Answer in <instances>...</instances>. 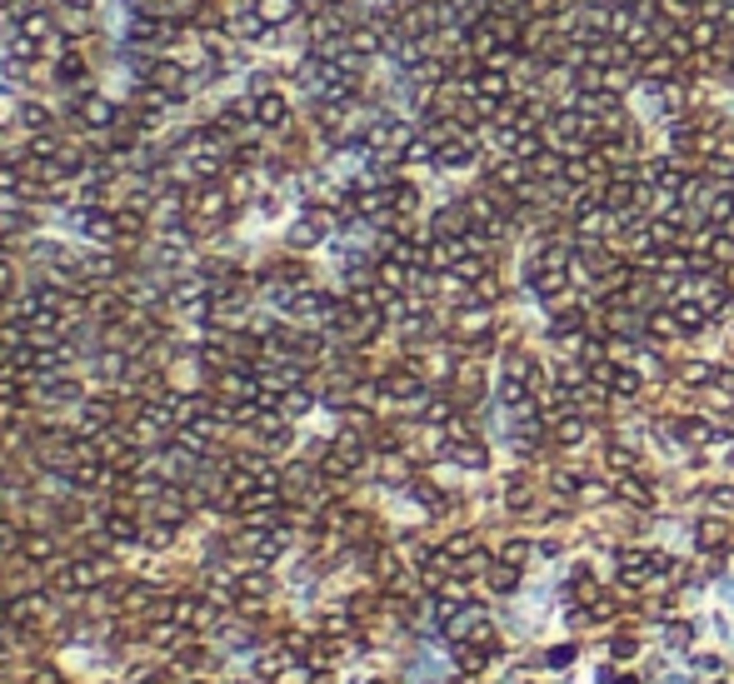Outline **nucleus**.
<instances>
[{"mask_svg": "<svg viewBox=\"0 0 734 684\" xmlns=\"http://www.w3.org/2000/svg\"><path fill=\"white\" fill-rule=\"evenodd\" d=\"M320 225H325L320 215H300V220H295V230H290V245H315V240L325 236Z\"/></svg>", "mask_w": 734, "mask_h": 684, "instance_id": "423d86ee", "label": "nucleus"}, {"mask_svg": "<svg viewBox=\"0 0 734 684\" xmlns=\"http://www.w3.org/2000/svg\"><path fill=\"white\" fill-rule=\"evenodd\" d=\"M260 15H265V25L271 31H280L285 21H295V11H300V0H250Z\"/></svg>", "mask_w": 734, "mask_h": 684, "instance_id": "39448f33", "label": "nucleus"}, {"mask_svg": "<svg viewBox=\"0 0 734 684\" xmlns=\"http://www.w3.org/2000/svg\"><path fill=\"white\" fill-rule=\"evenodd\" d=\"M120 125H125V100L106 96L100 86L70 100V130H76L80 140H90V135H110V130H120Z\"/></svg>", "mask_w": 734, "mask_h": 684, "instance_id": "f257e3e1", "label": "nucleus"}, {"mask_svg": "<svg viewBox=\"0 0 734 684\" xmlns=\"http://www.w3.org/2000/svg\"><path fill=\"white\" fill-rule=\"evenodd\" d=\"M235 195H230L225 180H206V185H195L190 190V225L200 230V236H216V230H225L230 220H235Z\"/></svg>", "mask_w": 734, "mask_h": 684, "instance_id": "f03ea898", "label": "nucleus"}, {"mask_svg": "<svg viewBox=\"0 0 734 684\" xmlns=\"http://www.w3.org/2000/svg\"><path fill=\"white\" fill-rule=\"evenodd\" d=\"M50 125H60V120L50 116V106H45L41 96H21V106H15V130L31 135V130H50Z\"/></svg>", "mask_w": 734, "mask_h": 684, "instance_id": "7ed1b4c3", "label": "nucleus"}, {"mask_svg": "<svg viewBox=\"0 0 734 684\" xmlns=\"http://www.w3.org/2000/svg\"><path fill=\"white\" fill-rule=\"evenodd\" d=\"M285 120H290V106H285L280 90H260L255 96V125L260 130H285Z\"/></svg>", "mask_w": 734, "mask_h": 684, "instance_id": "20e7f679", "label": "nucleus"}]
</instances>
